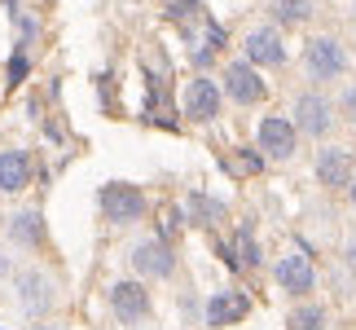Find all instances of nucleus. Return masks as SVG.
Returning <instances> with one entry per match:
<instances>
[{"label":"nucleus","mask_w":356,"mask_h":330,"mask_svg":"<svg viewBox=\"0 0 356 330\" xmlns=\"http://www.w3.org/2000/svg\"><path fill=\"white\" fill-rule=\"evenodd\" d=\"M97 203H102V216L111 220V225H136V220H145V212H149L145 189L141 185H128V181L102 185Z\"/></svg>","instance_id":"1"},{"label":"nucleus","mask_w":356,"mask_h":330,"mask_svg":"<svg viewBox=\"0 0 356 330\" xmlns=\"http://www.w3.org/2000/svg\"><path fill=\"white\" fill-rule=\"evenodd\" d=\"M106 299H111V313H115L123 326H141V322H149V313H154L149 286L141 278H119Z\"/></svg>","instance_id":"2"},{"label":"nucleus","mask_w":356,"mask_h":330,"mask_svg":"<svg viewBox=\"0 0 356 330\" xmlns=\"http://www.w3.org/2000/svg\"><path fill=\"white\" fill-rule=\"evenodd\" d=\"M304 66H308V75L312 79H339L348 71V49L339 45L334 36H312L308 45H304Z\"/></svg>","instance_id":"3"},{"label":"nucleus","mask_w":356,"mask_h":330,"mask_svg":"<svg viewBox=\"0 0 356 330\" xmlns=\"http://www.w3.org/2000/svg\"><path fill=\"white\" fill-rule=\"evenodd\" d=\"M18 304L26 317H44L58 308V282L44 269H22L18 273Z\"/></svg>","instance_id":"4"},{"label":"nucleus","mask_w":356,"mask_h":330,"mask_svg":"<svg viewBox=\"0 0 356 330\" xmlns=\"http://www.w3.org/2000/svg\"><path fill=\"white\" fill-rule=\"evenodd\" d=\"M132 269H136V278H172L176 273V251H172V242L168 238H141L132 246Z\"/></svg>","instance_id":"5"},{"label":"nucleus","mask_w":356,"mask_h":330,"mask_svg":"<svg viewBox=\"0 0 356 330\" xmlns=\"http://www.w3.org/2000/svg\"><path fill=\"white\" fill-rule=\"evenodd\" d=\"M181 110H185V119H194V123H211L216 115H220V84L207 79V75H194L185 84Z\"/></svg>","instance_id":"6"},{"label":"nucleus","mask_w":356,"mask_h":330,"mask_svg":"<svg viewBox=\"0 0 356 330\" xmlns=\"http://www.w3.org/2000/svg\"><path fill=\"white\" fill-rule=\"evenodd\" d=\"M259 155L264 159H291L295 155V146H299V132H295V123L291 119H282V115H264L259 119Z\"/></svg>","instance_id":"7"},{"label":"nucleus","mask_w":356,"mask_h":330,"mask_svg":"<svg viewBox=\"0 0 356 330\" xmlns=\"http://www.w3.org/2000/svg\"><path fill=\"white\" fill-rule=\"evenodd\" d=\"M334 128V106L321 93H299L295 97V132L304 136H325Z\"/></svg>","instance_id":"8"},{"label":"nucleus","mask_w":356,"mask_h":330,"mask_svg":"<svg viewBox=\"0 0 356 330\" xmlns=\"http://www.w3.org/2000/svg\"><path fill=\"white\" fill-rule=\"evenodd\" d=\"M225 93L238 106H255V102H264V79L255 75L251 62H229L225 66Z\"/></svg>","instance_id":"9"},{"label":"nucleus","mask_w":356,"mask_h":330,"mask_svg":"<svg viewBox=\"0 0 356 330\" xmlns=\"http://www.w3.org/2000/svg\"><path fill=\"white\" fill-rule=\"evenodd\" d=\"M352 176H356V168H352V150L348 146H325V150H317V181L325 189L352 185Z\"/></svg>","instance_id":"10"},{"label":"nucleus","mask_w":356,"mask_h":330,"mask_svg":"<svg viewBox=\"0 0 356 330\" xmlns=\"http://www.w3.org/2000/svg\"><path fill=\"white\" fill-rule=\"evenodd\" d=\"M246 62L251 66H282L286 62V45H282V31H273V26H255L251 36H246Z\"/></svg>","instance_id":"11"},{"label":"nucleus","mask_w":356,"mask_h":330,"mask_svg":"<svg viewBox=\"0 0 356 330\" xmlns=\"http://www.w3.org/2000/svg\"><path fill=\"white\" fill-rule=\"evenodd\" d=\"M246 313H251V299H246L242 291H216V295L207 299V326H216V330L242 322Z\"/></svg>","instance_id":"12"},{"label":"nucleus","mask_w":356,"mask_h":330,"mask_svg":"<svg viewBox=\"0 0 356 330\" xmlns=\"http://www.w3.org/2000/svg\"><path fill=\"white\" fill-rule=\"evenodd\" d=\"M31 185V155L26 150H0V194H22Z\"/></svg>","instance_id":"13"},{"label":"nucleus","mask_w":356,"mask_h":330,"mask_svg":"<svg viewBox=\"0 0 356 330\" xmlns=\"http://www.w3.org/2000/svg\"><path fill=\"white\" fill-rule=\"evenodd\" d=\"M277 282H282V291H291V295H308L312 286H317V273H312L308 265V256H282L277 260Z\"/></svg>","instance_id":"14"},{"label":"nucleus","mask_w":356,"mask_h":330,"mask_svg":"<svg viewBox=\"0 0 356 330\" xmlns=\"http://www.w3.org/2000/svg\"><path fill=\"white\" fill-rule=\"evenodd\" d=\"M5 229H9V242H18V246H40L44 242V216H40L35 207L13 212L5 220Z\"/></svg>","instance_id":"15"},{"label":"nucleus","mask_w":356,"mask_h":330,"mask_svg":"<svg viewBox=\"0 0 356 330\" xmlns=\"http://www.w3.org/2000/svg\"><path fill=\"white\" fill-rule=\"evenodd\" d=\"M268 13L277 26H304L317 9H312V0H268Z\"/></svg>","instance_id":"16"},{"label":"nucleus","mask_w":356,"mask_h":330,"mask_svg":"<svg viewBox=\"0 0 356 330\" xmlns=\"http://www.w3.org/2000/svg\"><path fill=\"white\" fill-rule=\"evenodd\" d=\"M189 216H194V225H220L225 220V203H216L207 194H189Z\"/></svg>","instance_id":"17"},{"label":"nucleus","mask_w":356,"mask_h":330,"mask_svg":"<svg viewBox=\"0 0 356 330\" xmlns=\"http://www.w3.org/2000/svg\"><path fill=\"white\" fill-rule=\"evenodd\" d=\"M325 322H330V313H325L321 304H299L286 326L291 330H325Z\"/></svg>","instance_id":"18"},{"label":"nucleus","mask_w":356,"mask_h":330,"mask_svg":"<svg viewBox=\"0 0 356 330\" xmlns=\"http://www.w3.org/2000/svg\"><path fill=\"white\" fill-rule=\"evenodd\" d=\"M26 71H31V62H26V53L18 49V53L9 58V66H5V84H9V88H18L22 79H26Z\"/></svg>","instance_id":"19"},{"label":"nucleus","mask_w":356,"mask_h":330,"mask_svg":"<svg viewBox=\"0 0 356 330\" xmlns=\"http://www.w3.org/2000/svg\"><path fill=\"white\" fill-rule=\"evenodd\" d=\"M238 246H242V265H259V246H255V233H251V225H242L238 229Z\"/></svg>","instance_id":"20"},{"label":"nucleus","mask_w":356,"mask_h":330,"mask_svg":"<svg viewBox=\"0 0 356 330\" xmlns=\"http://www.w3.org/2000/svg\"><path fill=\"white\" fill-rule=\"evenodd\" d=\"M343 119H348V123H356V88H348V93H343Z\"/></svg>","instance_id":"21"},{"label":"nucleus","mask_w":356,"mask_h":330,"mask_svg":"<svg viewBox=\"0 0 356 330\" xmlns=\"http://www.w3.org/2000/svg\"><path fill=\"white\" fill-rule=\"evenodd\" d=\"M9 269H13V260H9L5 246H0V278H9Z\"/></svg>","instance_id":"22"},{"label":"nucleus","mask_w":356,"mask_h":330,"mask_svg":"<svg viewBox=\"0 0 356 330\" xmlns=\"http://www.w3.org/2000/svg\"><path fill=\"white\" fill-rule=\"evenodd\" d=\"M31 330H66V326H53V322H49V326H31Z\"/></svg>","instance_id":"23"},{"label":"nucleus","mask_w":356,"mask_h":330,"mask_svg":"<svg viewBox=\"0 0 356 330\" xmlns=\"http://www.w3.org/2000/svg\"><path fill=\"white\" fill-rule=\"evenodd\" d=\"M348 189H352V203H356V176H352V185H348Z\"/></svg>","instance_id":"24"},{"label":"nucleus","mask_w":356,"mask_h":330,"mask_svg":"<svg viewBox=\"0 0 356 330\" xmlns=\"http://www.w3.org/2000/svg\"><path fill=\"white\" fill-rule=\"evenodd\" d=\"M352 260H356V242H352Z\"/></svg>","instance_id":"25"},{"label":"nucleus","mask_w":356,"mask_h":330,"mask_svg":"<svg viewBox=\"0 0 356 330\" xmlns=\"http://www.w3.org/2000/svg\"><path fill=\"white\" fill-rule=\"evenodd\" d=\"M0 330H5V326H0Z\"/></svg>","instance_id":"26"}]
</instances>
